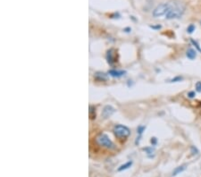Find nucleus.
<instances>
[{
  "instance_id": "nucleus-16",
  "label": "nucleus",
  "mask_w": 201,
  "mask_h": 177,
  "mask_svg": "<svg viewBox=\"0 0 201 177\" xmlns=\"http://www.w3.org/2000/svg\"><path fill=\"white\" fill-rule=\"evenodd\" d=\"M190 42H191V44H192L193 46H195V47H196V48H197V49H198V50H199V52H201L200 46H199V43H198L197 41H195V40H194L193 39H190Z\"/></svg>"
},
{
  "instance_id": "nucleus-11",
  "label": "nucleus",
  "mask_w": 201,
  "mask_h": 177,
  "mask_svg": "<svg viewBox=\"0 0 201 177\" xmlns=\"http://www.w3.org/2000/svg\"><path fill=\"white\" fill-rule=\"evenodd\" d=\"M132 166V161L126 162L125 164L122 165V166H120L118 167L117 171H118V172H123V171H124V170L129 169Z\"/></svg>"
},
{
  "instance_id": "nucleus-7",
  "label": "nucleus",
  "mask_w": 201,
  "mask_h": 177,
  "mask_svg": "<svg viewBox=\"0 0 201 177\" xmlns=\"http://www.w3.org/2000/svg\"><path fill=\"white\" fill-rule=\"evenodd\" d=\"M125 73H126L125 71H116V70H110V71H108L109 75H111V76H113V77H116V78L122 77V76L124 75Z\"/></svg>"
},
{
  "instance_id": "nucleus-3",
  "label": "nucleus",
  "mask_w": 201,
  "mask_h": 177,
  "mask_svg": "<svg viewBox=\"0 0 201 177\" xmlns=\"http://www.w3.org/2000/svg\"><path fill=\"white\" fill-rule=\"evenodd\" d=\"M169 2L167 3H162V4H159L154 9L152 15H153V17L155 18H159V17H162V16H165L168 9H169Z\"/></svg>"
},
{
  "instance_id": "nucleus-19",
  "label": "nucleus",
  "mask_w": 201,
  "mask_h": 177,
  "mask_svg": "<svg viewBox=\"0 0 201 177\" xmlns=\"http://www.w3.org/2000/svg\"><path fill=\"white\" fill-rule=\"evenodd\" d=\"M183 80V78L181 77V76H177V77L173 78V79H172L170 81V82H181V81H182Z\"/></svg>"
},
{
  "instance_id": "nucleus-10",
  "label": "nucleus",
  "mask_w": 201,
  "mask_h": 177,
  "mask_svg": "<svg viewBox=\"0 0 201 177\" xmlns=\"http://www.w3.org/2000/svg\"><path fill=\"white\" fill-rule=\"evenodd\" d=\"M186 165H182V166H178V167H176L175 169L173 170V176H176V175H180L181 173H182L184 170L186 169Z\"/></svg>"
},
{
  "instance_id": "nucleus-14",
  "label": "nucleus",
  "mask_w": 201,
  "mask_h": 177,
  "mask_svg": "<svg viewBox=\"0 0 201 177\" xmlns=\"http://www.w3.org/2000/svg\"><path fill=\"white\" fill-rule=\"evenodd\" d=\"M190 152H191V154L193 155V156H196V155H198L199 153V150L198 149L197 147L191 146L190 147Z\"/></svg>"
},
{
  "instance_id": "nucleus-8",
  "label": "nucleus",
  "mask_w": 201,
  "mask_h": 177,
  "mask_svg": "<svg viewBox=\"0 0 201 177\" xmlns=\"http://www.w3.org/2000/svg\"><path fill=\"white\" fill-rule=\"evenodd\" d=\"M113 52H114V50H113V49H110V50L107 51V59L108 64H113L116 61L115 56H114L115 53H113Z\"/></svg>"
},
{
  "instance_id": "nucleus-6",
  "label": "nucleus",
  "mask_w": 201,
  "mask_h": 177,
  "mask_svg": "<svg viewBox=\"0 0 201 177\" xmlns=\"http://www.w3.org/2000/svg\"><path fill=\"white\" fill-rule=\"evenodd\" d=\"M94 78L97 80V81H99V82H105L108 79V76L107 74L104 73H100V72H98L95 73L94 75Z\"/></svg>"
},
{
  "instance_id": "nucleus-17",
  "label": "nucleus",
  "mask_w": 201,
  "mask_h": 177,
  "mask_svg": "<svg viewBox=\"0 0 201 177\" xmlns=\"http://www.w3.org/2000/svg\"><path fill=\"white\" fill-rule=\"evenodd\" d=\"M145 129H146L145 126H139V127H138V129H137V132H138V134H139V136L143 133V131H145Z\"/></svg>"
},
{
  "instance_id": "nucleus-12",
  "label": "nucleus",
  "mask_w": 201,
  "mask_h": 177,
  "mask_svg": "<svg viewBox=\"0 0 201 177\" xmlns=\"http://www.w3.org/2000/svg\"><path fill=\"white\" fill-rule=\"evenodd\" d=\"M96 109L93 107H90V117L91 119H95L96 118Z\"/></svg>"
},
{
  "instance_id": "nucleus-22",
  "label": "nucleus",
  "mask_w": 201,
  "mask_h": 177,
  "mask_svg": "<svg viewBox=\"0 0 201 177\" xmlns=\"http://www.w3.org/2000/svg\"><path fill=\"white\" fill-rule=\"evenodd\" d=\"M150 28H152V29H155V30H159V29H161L162 28V26L161 25H156V26H154V25H151L150 26Z\"/></svg>"
},
{
  "instance_id": "nucleus-15",
  "label": "nucleus",
  "mask_w": 201,
  "mask_h": 177,
  "mask_svg": "<svg viewBox=\"0 0 201 177\" xmlns=\"http://www.w3.org/2000/svg\"><path fill=\"white\" fill-rule=\"evenodd\" d=\"M195 29H196V27H195L194 24H190V25L188 26V28H187V31H188V33L191 34L193 31H195Z\"/></svg>"
},
{
  "instance_id": "nucleus-18",
  "label": "nucleus",
  "mask_w": 201,
  "mask_h": 177,
  "mask_svg": "<svg viewBox=\"0 0 201 177\" xmlns=\"http://www.w3.org/2000/svg\"><path fill=\"white\" fill-rule=\"evenodd\" d=\"M195 88H196L197 92H201V82H197V83L195 85Z\"/></svg>"
},
{
  "instance_id": "nucleus-5",
  "label": "nucleus",
  "mask_w": 201,
  "mask_h": 177,
  "mask_svg": "<svg viewBox=\"0 0 201 177\" xmlns=\"http://www.w3.org/2000/svg\"><path fill=\"white\" fill-rule=\"evenodd\" d=\"M115 112H116V109L113 108L112 106L107 105V106H106L105 108H103L101 116H102V117H104V118H108V117H110V116H112Z\"/></svg>"
},
{
  "instance_id": "nucleus-9",
  "label": "nucleus",
  "mask_w": 201,
  "mask_h": 177,
  "mask_svg": "<svg viewBox=\"0 0 201 177\" xmlns=\"http://www.w3.org/2000/svg\"><path fill=\"white\" fill-rule=\"evenodd\" d=\"M186 56L190 59V60H193L197 57V52L196 50H194L193 48H189L187 51H186Z\"/></svg>"
},
{
  "instance_id": "nucleus-2",
  "label": "nucleus",
  "mask_w": 201,
  "mask_h": 177,
  "mask_svg": "<svg viewBox=\"0 0 201 177\" xmlns=\"http://www.w3.org/2000/svg\"><path fill=\"white\" fill-rule=\"evenodd\" d=\"M96 142L100 147L106 148L107 149H114V148H116V145L114 144V142L105 133H99L96 137Z\"/></svg>"
},
{
  "instance_id": "nucleus-1",
  "label": "nucleus",
  "mask_w": 201,
  "mask_h": 177,
  "mask_svg": "<svg viewBox=\"0 0 201 177\" xmlns=\"http://www.w3.org/2000/svg\"><path fill=\"white\" fill-rule=\"evenodd\" d=\"M170 6L169 9L165 15V18L168 20H173V19H180L181 16L183 15L185 12V6L177 0H173L169 2Z\"/></svg>"
},
{
  "instance_id": "nucleus-4",
  "label": "nucleus",
  "mask_w": 201,
  "mask_h": 177,
  "mask_svg": "<svg viewBox=\"0 0 201 177\" xmlns=\"http://www.w3.org/2000/svg\"><path fill=\"white\" fill-rule=\"evenodd\" d=\"M114 133L118 138H127L130 135L131 131L128 127L122 125V124H118V125H116L114 128Z\"/></svg>"
},
{
  "instance_id": "nucleus-13",
  "label": "nucleus",
  "mask_w": 201,
  "mask_h": 177,
  "mask_svg": "<svg viewBox=\"0 0 201 177\" xmlns=\"http://www.w3.org/2000/svg\"><path fill=\"white\" fill-rule=\"evenodd\" d=\"M143 150H144L147 155L153 154V153L155 152V148H144Z\"/></svg>"
},
{
  "instance_id": "nucleus-20",
  "label": "nucleus",
  "mask_w": 201,
  "mask_h": 177,
  "mask_svg": "<svg viewBox=\"0 0 201 177\" xmlns=\"http://www.w3.org/2000/svg\"><path fill=\"white\" fill-rule=\"evenodd\" d=\"M195 96H196L195 91H190V92L188 93V97H189L190 99H193V98H195Z\"/></svg>"
},
{
  "instance_id": "nucleus-21",
  "label": "nucleus",
  "mask_w": 201,
  "mask_h": 177,
  "mask_svg": "<svg viewBox=\"0 0 201 177\" xmlns=\"http://www.w3.org/2000/svg\"><path fill=\"white\" fill-rule=\"evenodd\" d=\"M150 142H151V144L153 146H155V145H156V143H157V139H156L155 137H153V138H151V139H150Z\"/></svg>"
}]
</instances>
